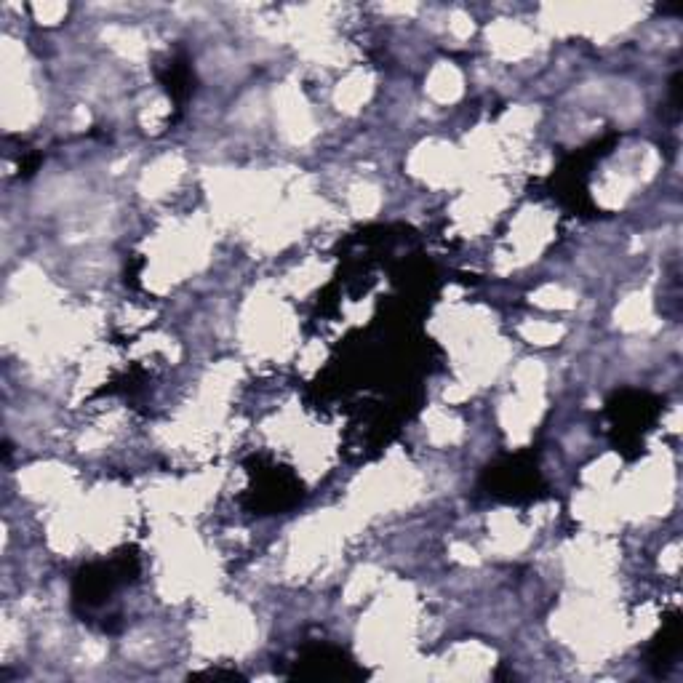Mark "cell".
Returning <instances> with one entry per match:
<instances>
[{"instance_id":"obj_1","label":"cell","mask_w":683,"mask_h":683,"mask_svg":"<svg viewBox=\"0 0 683 683\" xmlns=\"http://www.w3.org/2000/svg\"><path fill=\"white\" fill-rule=\"evenodd\" d=\"M539 481V473L534 465H521V459H513L507 462L505 467H494L489 470V489L494 494H502V497L518 499V497H529L534 486Z\"/></svg>"},{"instance_id":"obj_2","label":"cell","mask_w":683,"mask_h":683,"mask_svg":"<svg viewBox=\"0 0 683 683\" xmlns=\"http://www.w3.org/2000/svg\"><path fill=\"white\" fill-rule=\"evenodd\" d=\"M630 401L633 403H627V398L622 395V398L611 406L614 425L622 427V430H635V427L646 430V425H649L651 419L657 417L659 403L651 401L649 395H641V393H630Z\"/></svg>"},{"instance_id":"obj_3","label":"cell","mask_w":683,"mask_h":683,"mask_svg":"<svg viewBox=\"0 0 683 683\" xmlns=\"http://www.w3.org/2000/svg\"><path fill=\"white\" fill-rule=\"evenodd\" d=\"M302 667H310L302 675H313V678H347L350 659L342 651L321 646V649L307 651L302 657Z\"/></svg>"},{"instance_id":"obj_4","label":"cell","mask_w":683,"mask_h":683,"mask_svg":"<svg viewBox=\"0 0 683 683\" xmlns=\"http://www.w3.org/2000/svg\"><path fill=\"white\" fill-rule=\"evenodd\" d=\"M166 83H169L171 97L185 99L187 91H190V70H187L185 65L174 62V65H169V78H166Z\"/></svg>"}]
</instances>
